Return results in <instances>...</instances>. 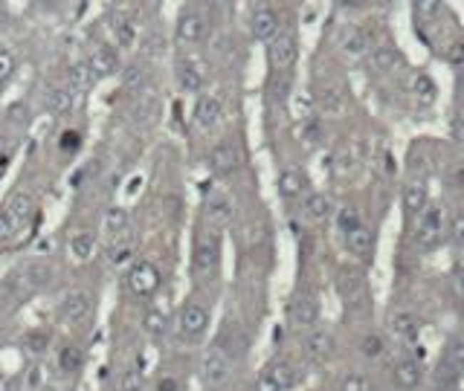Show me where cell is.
I'll use <instances>...</instances> for the list:
<instances>
[{"mask_svg": "<svg viewBox=\"0 0 464 391\" xmlns=\"http://www.w3.org/2000/svg\"><path fill=\"white\" fill-rule=\"evenodd\" d=\"M81 363H84V357H81V351L78 348H64L61 351V357H58V365H61V371H78L81 368Z\"/></svg>", "mask_w": 464, "mask_h": 391, "instance_id": "d590c367", "label": "cell"}, {"mask_svg": "<svg viewBox=\"0 0 464 391\" xmlns=\"http://www.w3.org/2000/svg\"><path fill=\"white\" fill-rule=\"evenodd\" d=\"M180 385H177V380L175 377H163L160 382H157V391H177Z\"/></svg>", "mask_w": 464, "mask_h": 391, "instance_id": "11a10c76", "label": "cell"}, {"mask_svg": "<svg viewBox=\"0 0 464 391\" xmlns=\"http://www.w3.org/2000/svg\"><path fill=\"white\" fill-rule=\"evenodd\" d=\"M403 206H406V212H412V214L424 212V209H427V186H424V183H409L406 192H403Z\"/></svg>", "mask_w": 464, "mask_h": 391, "instance_id": "4316f807", "label": "cell"}, {"mask_svg": "<svg viewBox=\"0 0 464 391\" xmlns=\"http://www.w3.org/2000/svg\"><path fill=\"white\" fill-rule=\"evenodd\" d=\"M368 385H366V377H360V374H351V377H346V382H343V391H366Z\"/></svg>", "mask_w": 464, "mask_h": 391, "instance_id": "f5cc1de1", "label": "cell"}, {"mask_svg": "<svg viewBox=\"0 0 464 391\" xmlns=\"http://www.w3.org/2000/svg\"><path fill=\"white\" fill-rule=\"evenodd\" d=\"M180 336L183 339H200L203 333H206V328H209V313L200 308V304H195V301H189L186 308L180 311Z\"/></svg>", "mask_w": 464, "mask_h": 391, "instance_id": "277c9868", "label": "cell"}, {"mask_svg": "<svg viewBox=\"0 0 464 391\" xmlns=\"http://www.w3.org/2000/svg\"><path fill=\"white\" fill-rule=\"evenodd\" d=\"M270 374L279 380V385H282V388H290L293 382H297V374H293V368H290V365H282V363H279V365H273V368H270Z\"/></svg>", "mask_w": 464, "mask_h": 391, "instance_id": "7bdbcfd3", "label": "cell"}, {"mask_svg": "<svg viewBox=\"0 0 464 391\" xmlns=\"http://www.w3.org/2000/svg\"><path fill=\"white\" fill-rule=\"evenodd\" d=\"M351 168H354V165H351V157L343 154V157H340V165H336V171H340V174H351Z\"/></svg>", "mask_w": 464, "mask_h": 391, "instance_id": "680465c9", "label": "cell"}, {"mask_svg": "<svg viewBox=\"0 0 464 391\" xmlns=\"http://www.w3.org/2000/svg\"><path fill=\"white\" fill-rule=\"evenodd\" d=\"M455 287H458V293H464V258L458 261V267H455Z\"/></svg>", "mask_w": 464, "mask_h": 391, "instance_id": "6f0895ef", "label": "cell"}, {"mask_svg": "<svg viewBox=\"0 0 464 391\" xmlns=\"http://www.w3.org/2000/svg\"><path fill=\"white\" fill-rule=\"evenodd\" d=\"M67 81H70V90L81 93L96 81V73L91 70V64H73L70 73H67Z\"/></svg>", "mask_w": 464, "mask_h": 391, "instance_id": "d4e9b609", "label": "cell"}, {"mask_svg": "<svg viewBox=\"0 0 464 391\" xmlns=\"http://www.w3.org/2000/svg\"><path fill=\"white\" fill-rule=\"evenodd\" d=\"M15 232V221L9 212H0V241H9Z\"/></svg>", "mask_w": 464, "mask_h": 391, "instance_id": "681fc988", "label": "cell"}, {"mask_svg": "<svg viewBox=\"0 0 464 391\" xmlns=\"http://www.w3.org/2000/svg\"><path fill=\"white\" fill-rule=\"evenodd\" d=\"M371 53V41H368V35L363 32V29H354V32H349L346 35V41H343V56L346 58H363V56H368Z\"/></svg>", "mask_w": 464, "mask_h": 391, "instance_id": "7402d4cb", "label": "cell"}, {"mask_svg": "<svg viewBox=\"0 0 464 391\" xmlns=\"http://www.w3.org/2000/svg\"><path fill=\"white\" fill-rule=\"evenodd\" d=\"M218 255H221L218 238L203 232L197 238V244H195V270H197V276H203V278L215 276V270H218Z\"/></svg>", "mask_w": 464, "mask_h": 391, "instance_id": "7a4b0ae2", "label": "cell"}, {"mask_svg": "<svg viewBox=\"0 0 464 391\" xmlns=\"http://www.w3.org/2000/svg\"><path fill=\"white\" fill-rule=\"evenodd\" d=\"M401 56L392 50V47H374L371 53H368V67L374 70V73H392V70H398L401 67Z\"/></svg>", "mask_w": 464, "mask_h": 391, "instance_id": "d6986e66", "label": "cell"}, {"mask_svg": "<svg viewBox=\"0 0 464 391\" xmlns=\"http://www.w3.org/2000/svg\"><path fill=\"white\" fill-rule=\"evenodd\" d=\"M113 35H116V41L122 43V47H134V41H137V26H134V21H128V18L113 21Z\"/></svg>", "mask_w": 464, "mask_h": 391, "instance_id": "836d02e7", "label": "cell"}, {"mask_svg": "<svg viewBox=\"0 0 464 391\" xmlns=\"http://www.w3.org/2000/svg\"><path fill=\"white\" fill-rule=\"evenodd\" d=\"M122 388H125V391H143V374H140L137 368L125 371V374H122Z\"/></svg>", "mask_w": 464, "mask_h": 391, "instance_id": "f6af8a7d", "label": "cell"}, {"mask_svg": "<svg viewBox=\"0 0 464 391\" xmlns=\"http://www.w3.org/2000/svg\"><path fill=\"white\" fill-rule=\"evenodd\" d=\"M35 4H38V6H44V9H50V6L58 4V0H35Z\"/></svg>", "mask_w": 464, "mask_h": 391, "instance_id": "6125c7cd", "label": "cell"}, {"mask_svg": "<svg viewBox=\"0 0 464 391\" xmlns=\"http://www.w3.org/2000/svg\"><path fill=\"white\" fill-rule=\"evenodd\" d=\"M0 391H12V380L9 377H0Z\"/></svg>", "mask_w": 464, "mask_h": 391, "instance_id": "94428289", "label": "cell"}, {"mask_svg": "<svg viewBox=\"0 0 464 391\" xmlns=\"http://www.w3.org/2000/svg\"><path fill=\"white\" fill-rule=\"evenodd\" d=\"M47 342H50V336H47V333H29V336H26V345L32 348V351H44Z\"/></svg>", "mask_w": 464, "mask_h": 391, "instance_id": "db71d44e", "label": "cell"}, {"mask_svg": "<svg viewBox=\"0 0 464 391\" xmlns=\"http://www.w3.org/2000/svg\"><path fill=\"white\" fill-rule=\"evenodd\" d=\"M395 382H398L401 388H415V385L421 382V368H418V363H415V360H401V363L395 365Z\"/></svg>", "mask_w": 464, "mask_h": 391, "instance_id": "484cf974", "label": "cell"}, {"mask_svg": "<svg viewBox=\"0 0 464 391\" xmlns=\"http://www.w3.org/2000/svg\"><path fill=\"white\" fill-rule=\"evenodd\" d=\"M441 391H458V388H453V385H441Z\"/></svg>", "mask_w": 464, "mask_h": 391, "instance_id": "be15d7a7", "label": "cell"}, {"mask_svg": "<svg viewBox=\"0 0 464 391\" xmlns=\"http://www.w3.org/2000/svg\"><path fill=\"white\" fill-rule=\"evenodd\" d=\"M249 32L256 41H273L279 35V15L270 6H259L256 12L249 15Z\"/></svg>", "mask_w": 464, "mask_h": 391, "instance_id": "8992f818", "label": "cell"}, {"mask_svg": "<svg viewBox=\"0 0 464 391\" xmlns=\"http://www.w3.org/2000/svg\"><path fill=\"white\" fill-rule=\"evenodd\" d=\"M177 78H180V87L186 93H197V90H203V84H206V75H203V70H200V64L197 61H180V67H177Z\"/></svg>", "mask_w": 464, "mask_h": 391, "instance_id": "9a60e30c", "label": "cell"}, {"mask_svg": "<svg viewBox=\"0 0 464 391\" xmlns=\"http://www.w3.org/2000/svg\"><path fill=\"white\" fill-rule=\"evenodd\" d=\"M441 232H444L441 206H427L424 217H421V226H418V244L421 246H435L441 241Z\"/></svg>", "mask_w": 464, "mask_h": 391, "instance_id": "5b68a950", "label": "cell"}, {"mask_svg": "<svg viewBox=\"0 0 464 391\" xmlns=\"http://www.w3.org/2000/svg\"><path fill=\"white\" fill-rule=\"evenodd\" d=\"M232 214H235V209H232V200L230 197H212L206 203V217H209V224H212L215 229H224V226H230L232 224Z\"/></svg>", "mask_w": 464, "mask_h": 391, "instance_id": "4fadbf2b", "label": "cell"}, {"mask_svg": "<svg viewBox=\"0 0 464 391\" xmlns=\"http://www.w3.org/2000/svg\"><path fill=\"white\" fill-rule=\"evenodd\" d=\"M383 351H386V348H383V339H381V336L368 333V336L363 339V354H366V357H381Z\"/></svg>", "mask_w": 464, "mask_h": 391, "instance_id": "ee69618b", "label": "cell"}, {"mask_svg": "<svg viewBox=\"0 0 464 391\" xmlns=\"http://www.w3.org/2000/svg\"><path fill=\"white\" fill-rule=\"evenodd\" d=\"M125 229H128V212H125L122 206L108 209V214H105V232L119 235V232H125Z\"/></svg>", "mask_w": 464, "mask_h": 391, "instance_id": "1f68e13d", "label": "cell"}, {"mask_svg": "<svg viewBox=\"0 0 464 391\" xmlns=\"http://www.w3.org/2000/svg\"><path fill=\"white\" fill-rule=\"evenodd\" d=\"M267 58H270V67L273 70H290L293 64H297L299 58V47H297V38H293V32H279L270 47H267Z\"/></svg>", "mask_w": 464, "mask_h": 391, "instance_id": "6da1fadb", "label": "cell"}, {"mask_svg": "<svg viewBox=\"0 0 464 391\" xmlns=\"http://www.w3.org/2000/svg\"><path fill=\"white\" fill-rule=\"evenodd\" d=\"M9 214H12L15 224H26V221H32V214H35V203L26 194H18L9 203Z\"/></svg>", "mask_w": 464, "mask_h": 391, "instance_id": "4dcf8cb0", "label": "cell"}, {"mask_svg": "<svg viewBox=\"0 0 464 391\" xmlns=\"http://www.w3.org/2000/svg\"><path fill=\"white\" fill-rule=\"evenodd\" d=\"M256 391H284V388L279 385V380H276L270 371H264V374L256 380Z\"/></svg>", "mask_w": 464, "mask_h": 391, "instance_id": "7dc6e473", "label": "cell"}, {"mask_svg": "<svg viewBox=\"0 0 464 391\" xmlns=\"http://www.w3.org/2000/svg\"><path fill=\"white\" fill-rule=\"evenodd\" d=\"M293 322L305 325V328L319 322V304H316L314 296H299L297 301H293Z\"/></svg>", "mask_w": 464, "mask_h": 391, "instance_id": "2e32d148", "label": "cell"}, {"mask_svg": "<svg viewBox=\"0 0 464 391\" xmlns=\"http://www.w3.org/2000/svg\"><path fill=\"white\" fill-rule=\"evenodd\" d=\"M15 56L9 53V50H4L0 47V81H9L12 75H15Z\"/></svg>", "mask_w": 464, "mask_h": 391, "instance_id": "b9f144b4", "label": "cell"}, {"mask_svg": "<svg viewBox=\"0 0 464 391\" xmlns=\"http://www.w3.org/2000/svg\"><path fill=\"white\" fill-rule=\"evenodd\" d=\"M93 249H96V241H93L91 232H76V235L70 238V255H73L76 261L93 258Z\"/></svg>", "mask_w": 464, "mask_h": 391, "instance_id": "83f0119b", "label": "cell"}, {"mask_svg": "<svg viewBox=\"0 0 464 391\" xmlns=\"http://www.w3.org/2000/svg\"><path fill=\"white\" fill-rule=\"evenodd\" d=\"M311 108H314V96L308 90H299L297 96H293V113H297L299 119H305L311 113Z\"/></svg>", "mask_w": 464, "mask_h": 391, "instance_id": "60d3db41", "label": "cell"}, {"mask_svg": "<svg viewBox=\"0 0 464 391\" xmlns=\"http://www.w3.org/2000/svg\"><path fill=\"white\" fill-rule=\"evenodd\" d=\"M302 192H305V177L297 168H284L279 174V194H282V200H297Z\"/></svg>", "mask_w": 464, "mask_h": 391, "instance_id": "ac0fdd59", "label": "cell"}, {"mask_svg": "<svg viewBox=\"0 0 464 391\" xmlns=\"http://www.w3.org/2000/svg\"><path fill=\"white\" fill-rule=\"evenodd\" d=\"M453 134H455V140L464 142V113H458V116L453 119Z\"/></svg>", "mask_w": 464, "mask_h": 391, "instance_id": "9f6ffc18", "label": "cell"}, {"mask_svg": "<svg viewBox=\"0 0 464 391\" xmlns=\"http://www.w3.org/2000/svg\"><path fill=\"white\" fill-rule=\"evenodd\" d=\"M81 145V137L76 134V130H64V134H61V148L64 151H76Z\"/></svg>", "mask_w": 464, "mask_h": 391, "instance_id": "816d5d0a", "label": "cell"}, {"mask_svg": "<svg viewBox=\"0 0 464 391\" xmlns=\"http://www.w3.org/2000/svg\"><path fill=\"white\" fill-rule=\"evenodd\" d=\"M143 78H145L143 67H128V70L122 73V84H125V87H140V84H143Z\"/></svg>", "mask_w": 464, "mask_h": 391, "instance_id": "bcb514c9", "label": "cell"}, {"mask_svg": "<svg viewBox=\"0 0 464 391\" xmlns=\"http://www.w3.org/2000/svg\"><path fill=\"white\" fill-rule=\"evenodd\" d=\"M209 168H212L215 174H232L235 168H238V151H235V145H230V142H221V145H215L212 151H209Z\"/></svg>", "mask_w": 464, "mask_h": 391, "instance_id": "30bf717a", "label": "cell"}, {"mask_svg": "<svg viewBox=\"0 0 464 391\" xmlns=\"http://www.w3.org/2000/svg\"><path fill=\"white\" fill-rule=\"evenodd\" d=\"M319 110L325 113V116H343L346 113V99H343V93L340 90H325L322 96H319Z\"/></svg>", "mask_w": 464, "mask_h": 391, "instance_id": "f546056e", "label": "cell"}, {"mask_svg": "<svg viewBox=\"0 0 464 391\" xmlns=\"http://www.w3.org/2000/svg\"><path fill=\"white\" fill-rule=\"evenodd\" d=\"M458 96L464 102V67H458Z\"/></svg>", "mask_w": 464, "mask_h": 391, "instance_id": "91938a15", "label": "cell"}, {"mask_svg": "<svg viewBox=\"0 0 464 391\" xmlns=\"http://www.w3.org/2000/svg\"><path fill=\"white\" fill-rule=\"evenodd\" d=\"M21 281L29 290H44L53 281V267L47 264V261H29V264L21 270Z\"/></svg>", "mask_w": 464, "mask_h": 391, "instance_id": "8fae6325", "label": "cell"}, {"mask_svg": "<svg viewBox=\"0 0 464 391\" xmlns=\"http://www.w3.org/2000/svg\"><path fill=\"white\" fill-rule=\"evenodd\" d=\"M336 226H340L343 232H351L360 226V212L357 209H340V214H336Z\"/></svg>", "mask_w": 464, "mask_h": 391, "instance_id": "f35d334b", "label": "cell"}, {"mask_svg": "<svg viewBox=\"0 0 464 391\" xmlns=\"http://www.w3.org/2000/svg\"><path fill=\"white\" fill-rule=\"evenodd\" d=\"M128 287L134 296H151L160 287V273L151 261H137L128 270Z\"/></svg>", "mask_w": 464, "mask_h": 391, "instance_id": "3957f363", "label": "cell"}, {"mask_svg": "<svg viewBox=\"0 0 464 391\" xmlns=\"http://www.w3.org/2000/svg\"><path fill=\"white\" fill-rule=\"evenodd\" d=\"M412 93L415 99H421L424 105H430L435 99V81L427 75V73H415L412 75Z\"/></svg>", "mask_w": 464, "mask_h": 391, "instance_id": "f1b7e54d", "label": "cell"}, {"mask_svg": "<svg viewBox=\"0 0 464 391\" xmlns=\"http://www.w3.org/2000/svg\"><path fill=\"white\" fill-rule=\"evenodd\" d=\"M346 246H349V252L351 255H368L371 252V246H374V235H371V229L368 226H357V229H351V232H346Z\"/></svg>", "mask_w": 464, "mask_h": 391, "instance_id": "44dd1931", "label": "cell"}, {"mask_svg": "<svg viewBox=\"0 0 464 391\" xmlns=\"http://www.w3.org/2000/svg\"><path fill=\"white\" fill-rule=\"evenodd\" d=\"M447 61L453 67H464V43H453V47L447 50Z\"/></svg>", "mask_w": 464, "mask_h": 391, "instance_id": "f907efd6", "label": "cell"}, {"mask_svg": "<svg viewBox=\"0 0 464 391\" xmlns=\"http://www.w3.org/2000/svg\"><path fill=\"white\" fill-rule=\"evenodd\" d=\"M389 330H392V336H395V339L409 342V339H415V336H418V322H415V316H412V313H398V316H392Z\"/></svg>", "mask_w": 464, "mask_h": 391, "instance_id": "603a6c76", "label": "cell"}, {"mask_svg": "<svg viewBox=\"0 0 464 391\" xmlns=\"http://www.w3.org/2000/svg\"><path fill=\"white\" fill-rule=\"evenodd\" d=\"M412 9H415V21L418 24H430L441 12V0H415Z\"/></svg>", "mask_w": 464, "mask_h": 391, "instance_id": "d6a6232c", "label": "cell"}, {"mask_svg": "<svg viewBox=\"0 0 464 391\" xmlns=\"http://www.w3.org/2000/svg\"><path fill=\"white\" fill-rule=\"evenodd\" d=\"M224 119V105L221 99L215 96H200L197 105H195V122L203 127V130H212L215 125H221Z\"/></svg>", "mask_w": 464, "mask_h": 391, "instance_id": "9c48e42d", "label": "cell"}, {"mask_svg": "<svg viewBox=\"0 0 464 391\" xmlns=\"http://www.w3.org/2000/svg\"><path fill=\"white\" fill-rule=\"evenodd\" d=\"M44 105H47V110H50L53 116H64V113H70L73 105H76V90H70V87H56V90L47 93Z\"/></svg>", "mask_w": 464, "mask_h": 391, "instance_id": "ffe728a7", "label": "cell"}, {"mask_svg": "<svg viewBox=\"0 0 464 391\" xmlns=\"http://www.w3.org/2000/svg\"><path fill=\"white\" fill-rule=\"evenodd\" d=\"M450 238L455 246H464V214L453 217V224H450Z\"/></svg>", "mask_w": 464, "mask_h": 391, "instance_id": "c3c4849f", "label": "cell"}, {"mask_svg": "<svg viewBox=\"0 0 464 391\" xmlns=\"http://www.w3.org/2000/svg\"><path fill=\"white\" fill-rule=\"evenodd\" d=\"M143 328H145V333H151V336H163L165 328H168V319H165V313H160V311H148L145 319H143Z\"/></svg>", "mask_w": 464, "mask_h": 391, "instance_id": "e575fe53", "label": "cell"}, {"mask_svg": "<svg viewBox=\"0 0 464 391\" xmlns=\"http://www.w3.org/2000/svg\"><path fill=\"white\" fill-rule=\"evenodd\" d=\"M4 84H6V81H0V96H4Z\"/></svg>", "mask_w": 464, "mask_h": 391, "instance_id": "e7e4bbea", "label": "cell"}, {"mask_svg": "<svg viewBox=\"0 0 464 391\" xmlns=\"http://www.w3.org/2000/svg\"><path fill=\"white\" fill-rule=\"evenodd\" d=\"M203 35H206L203 15H197V12L180 15V21H177V41L180 43H197V41H203Z\"/></svg>", "mask_w": 464, "mask_h": 391, "instance_id": "7c38bea8", "label": "cell"}, {"mask_svg": "<svg viewBox=\"0 0 464 391\" xmlns=\"http://www.w3.org/2000/svg\"><path fill=\"white\" fill-rule=\"evenodd\" d=\"M91 311H93V298H91V293H84V290H76V293H70L61 301V319L70 322V325L84 322L91 316Z\"/></svg>", "mask_w": 464, "mask_h": 391, "instance_id": "52a82bcc", "label": "cell"}, {"mask_svg": "<svg viewBox=\"0 0 464 391\" xmlns=\"http://www.w3.org/2000/svg\"><path fill=\"white\" fill-rule=\"evenodd\" d=\"M331 351H334V336H331L328 330H322V328H314V330L308 333V339H305V357H311V360H325Z\"/></svg>", "mask_w": 464, "mask_h": 391, "instance_id": "5bb4252c", "label": "cell"}, {"mask_svg": "<svg viewBox=\"0 0 464 391\" xmlns=\"http://www.w3.org/2000/svg\"><path fill=\"white\" fill-rule=\"evenodd\" d=\"M91 70L96 73V78H108V75H113L116 70H119V58H116V53L110 50V47H99V50H93V56H91Z\"/></svg>", "mask_w": 464, "mask_h": 391, "instance_id": "e0dca14e", "label": "cell"}, {"mask_svg": "<svg viewBox=\"0 0 464 391\" xmlns=\"http://www.w3.org/2000/svg\"><path fill=\"white\" fill-rule=\"evenodd\" d=\"M131 258H134V246H131V244H122V246H110V249H108V261H110L113 267L128 264Z\"/></svg>", "mask_w": 464, "mask_h": 391, "instance_id": "74e56055", "label": "cell"}, {"mask_svg": "<svg viewBox=\"0 0 464 391\" xmlns=\"http://www.w3.org/2000/svg\"><path fill=\"white\" fill-rule=\"evenodd\" d=\"M444 363H450L455 371H464V339H455V342H450Z\"/></svg>", "mask_w": 464, "mask_h": 391, "instance_id": "8d00e7d4", "label": "cell"}, {"mask_svg": "<svg viewBox=\"0 0 464 391\" xmlns=\"http://www.w3.org/2000/svg\"><path fill=\"white\" fill-rule=\"evenodd\" d=\"M302 140H305L308 145H319V142L325 140V130H322V125H319L316 119H308V122H305V127H302Z\"/></svg>", "mask_w": 464, "mask_h": 391, "instance_id": "ab89813d", "label": "cell"}, {"mask_svg": "<svg viewBox=\"0 0 464 391\" xmlns=\"http://www.w3.org/2000/svg\"><path fill=\"white\" fill-rule=\"evenodd\" d=\"M230 374V360L227 354L221 351V348H212V351H206L203 354V363H200V377L209 382V385H215V382H224Z\"/></svg>", "mask_w": 464, "mask_h": 391, "instance_id": "ba28073f", "label": "cell"}, {"mask_svg": "<svg viewBox=\"0 0 464 391\" xmlns=\"http://www.w3.org/2000/svg\"><path fill=\"white\" fill-rule=\"evenodd\" d=\"M331 209H334V203H331V197L322 194V192H314V194H308V200H305V214L311 217V221H325V217L331 214Z\"/></svg>", "mask_w": 464, "mask_h": 391, "instance_id": "cb8c5ba5", "label": "cell"}]
</instances>
